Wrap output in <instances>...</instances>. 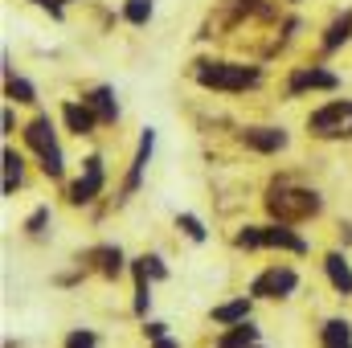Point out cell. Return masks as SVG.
<instances>
[{
	"label": "cell",
	"instance_id": "cell-1",
	"mask_svg": "<svg viewBox=\"0 0 352 348\" xmlns=\"http://www.w3.org/2000/svg\"><path fill=\"white\" fill-rule=\"evenodd\" d=\"M197 83L213 90H246L258 83V70L234 66V62H197Z\"/></svg>",
	"mask_w": 352,
	"mask_h": 348
},
{
	"label": "cell",
	"instance_id": "cell-2",
	"mask_svg": "<svg viewBox=\"0 0 352 348\" xmlns=\"http://www.w3.org/2000/svg\"><path fill=\"white\" fill-rule=\"evenodd\" d=\"M266 209H270L278 221H299V217L320 213V197L307 193V188H270Z\"/></svg>",
	"mask_w": 352,
	"mask_h": 348
},
{
	"label": "cell",
	"instance_id": "cell-3",
	"mask_svg": "<svg viewBox=\"0 0 352 348\" xmlns=\"http://www.w3.org/2000/svg\"><path fill=\"white\" fill-rule=\"evenodd\" d=\"M307 127H311V135H320V140H352V102H328L324 111H316L311 119H307Z\"/></svg>",
	"mask_w": 352,
	"mask_h": 348
},
{
	"label": "cell",
	"instance_id": "cell-4",
	"mask_svg": "<svg viewBox=\"0 0 352 348\" xmlns=\"http://www.w3.org/2000/svg\"><path fill=\"white\" fill-rule=\"evenodd\" d=\"M234 242H238L242 250H258V246H283V250H295V254L307 250V242H303L299 234H291L287 226H250V230H242Z\"/></svg>",
	"mask_w": 352,
	"mask_h": 348
},
{
	"label": "cell",
	"instance_id": "cell-5",
	"mask_svg": "<svg viewBox=\"0 0 352 348\" xmlns=\"http://www.w3.org/2000/svg\"><path fill=\"white\" fill-rule=\"evenodd\" d=\"M25 144L41 156V168H45V173L62 176V148H58V140H54L50 119H33V123L25 127Z\"/></svg>",
	"mask_w": 352,
	"mask_h": 348
},
{
	"label": "cell",
	"instance_id": "cell-6",
	"mask_svg": "<svg viewBox=\"0 0 352 348\" xmlns=\"http://www.w3.org/2000/svg\"><path fill=\"white\" fill-rule=\"evenodd\" d=\"M295 270H287V266H270L263 270L258 279H254V287H250V295H258V299H283V295H291L295 291Z\"/></svg>",
	"mask_w": 352,
	"mask_h": 348
},
{
	"label": "cell",
	"instance_id": "cell-7",
	"mask_svg": "<svg viewBox=\"0 0 352 348\" xmlns=\"http://www.w3.org/2000/svg\"><path fill=\"white\" fill-rule=\"evenodd\" d=\"M98 188H102V160L90 156L87 164H82V176H78L74 188H70V201H74V205H87V201L98 197Z\"/></svg>",
	"mask_w": 352,
	"mask_h": 348
},
{
	"label": "cell",
	"instance_id": "cell-8",
	"mask_svg": "<svg viewBox=\"0 0 352 348\" xmlns=\"http://www.w3.org/2000/svg\"><path fill=\"white\" fill-rule=\"evenodd\" d=\"M336 87V74H328V70H295L291 74V94H299V90H332Z\"/></svg>",
	"mask_w": 352,
	"mask_h": 348
},
{
	"label": "cell",
	"instance_id": "cell-9",
	"mask_svg": "<svg viewBox=\"0 0 352 348\" xmlns=\"http://www.w3.org/2000/svg\"><path fill=\"white\" fill-rule=\"evenodd\" d=\"M254 152H283L287 148V131H278V127H254V131H246L242 135Z\"/></svg>",
	"mask_w": 352,
	"mask_h": 348
},
{
	"label": "cell",
	"instance_id": "cell-10",
	"mask_svg": "<svg viewBox=\"0 0 352 348\" xmlns=\"http://www.w3.org/2000/svg\"><path fill=\"white\" fill-rule=\"evenodd\" d=\"M87 107L98 115V123H115V119H119V107H115V94H111V87H98L87 98Z\"/></svg>",
	"mask_w": 352,
	"mask_h": 348
},
{
	"label": "cell",
	"instance_id": "cell-11",
	"mask_svg": "<svg viewBox=\"0 0 352 348\" xmlns=\"http://www.w3.org/2000/svg\"><path fill=\"white\" fill-rule=\"evenodd\" d=\"M324 266H328L332 287H336L340 295H352V270H349V262L340 259V254H328V259H324Z\"/></svg>",
	"mask_w": 352,
	"mask_h": 348
},
{
	"label": "cell",
	"instance_id": "cell-12",
	"mask_svg": "<svg viewBox=\"0 0 352 348\" xmlns=\"http://www.w3.org/2000/svg\"><path fill=\"white\" fill-rule=\"evenodd\" d=\"M62 115H66V123H70V131H78V135H87L90 127L98 123V115H94L90 107H78V102H66V107H62Z\"/></svg>",
	"mask_w": 352,
	"mask_h": 348
},
{
	"label": "cell",
	"instance_id": "cell-13",
	"mask_svg": "<svg viewBox=\"0 0 352 348\" xmlns=\"http://www.w3.org/2000/svg\"><path fill=\"white\" fill-rule=\"evenodd\" d=\"M254 340H258V328H250V320H242L234 332H226L217 340V348H254Z\"/></svg>",
	"mask_w": 352,
	"mask_h": 348
},
{
	"label": "cell",
	"instance_id": "cell-14",
	"mask_svg": "<svg viewBox=\"0 0 352 348\" xmlns=\"http://www.w3.org/2000/svg\"><path fill=\"white\" fill-rule=\"evenodd\" d=\"M324 348H352V328L344 320H328L324 324Z\"/></svg>",
	"mask_w": 352,
	"mask_h": 348
},
{
	"label": "cell",
	"instance_id": "cell-15",
	"mask_svg": "<svg viewBox=\"0 0 352 348\" xmlns=\"http://www.w3.org/2000/svg\"><path fill=\"white\" fill-rule=\"evenodd\" d=\"M349 37H352V12H344V17H336V21H332V29H328V37H324V50H328V54H332V50H340Z\"/></svg>",
	"mask_w": 352,
	"mask_h": 348
},
{
	"label": "cell",
	"instance_id": "cell-16",
	"mask_svg": "<svg viewBox=\"0 0 352 348\" xmlns=\"http://www.w3.org/2000/svg\"><path fill=\"white\" fill-rule=\"evenodd\" d=\"M152 144H156V135H152V131H144V140H140V152H135V164H131V176H127V193L140 184L144 164H148V156H152Z\"/></svg>",
	"mask_w": 352,
	"mask_h": 348
},
{
	"label": "cell",
	"instance_id": "cell-17",
	"mask_svg": "<svg viewBox=\"0 0 352 348\" xmlns=\"http://www.w3.org/2000/svg\"><path fill=\"white\" fill-rule=\"evenodd\" d=\"M250 316V299H234V303H226V307H213V320L217 324H238V320H246Z\"/></svg>",
	"mask_w": 352,
	"mask_h": 348
},
{
	"label": "cell",
	"instance_id": "cell-18",
	"mask_svg": "<svg viewBox=\"0 0 352 348\" xmlns=\"http://www.w3.org/2000/svg\"><path fill=\"white\" fill-rule=\"evenodd\" d=\"M21 184V156L16 152H4V197H12Z\"/></svg>",
	"mask_w": 352,
	"mask_h": 348
},
{
	"label": "cell",
	"instance_id": "cell-19",
	"mask_svg": "<svg viewBox=\"0 0 352 348\" xmlns=\"http://www.w3.org/2000/svg\"><path fill=\"white\" fill-rule=\"evenodd\" d=\"M123 17H127L131 25H144V21L152 17V0H127V8H123Z\"/></svg>",
	"mask_w": 352,
	"mask_h": 348
},
{
	"label": "cell",
	"instance_id": "cell-20",
	"mask_svg": "<svg viewBox=\"0 0 352 348\" xmlns=\"http://www.w3.org/2000/svg\"><path fill=\"white\" fill-rule=\"evenodd\" d=\"M94 259H102V274H119L123 270V254L119 250H94Z\"/></svg>",
	"mask_w": 352,
	"mask_h": 348
},
{
	"label": "cell",
	"instance_id": "cell-21",
	"mask_svg": "<svg viewBox=\"0 0 352 348\" xmlns=\"http://www.w3.org/2000/svg\"><path fill=\"white\" fill-rule=\"evenodd\" d=\"M8 94L16 98V102H33L37 94H33V87L25 83V78H8Z\"/></svg>",
	"mask_w": 352,
	"mask_h": 348
},
{
	"label": "cell",
	"instance_id": "cell-22",
	"mask_svg": "<svg viewBox=\"0 0 352 348\" xmlns=\"http://www.w3.org/2000/svg\"><path fill=\"white\" fill-rule=\"evenodd\" d=\"M180 230H184L192 242H201V238H205V230H201V221H197L192 213H180Z\"/></svg>",
	"mask_w": 352,
	"mask_h": 348
},
{
	"label": "cell",
	"instance_id": "cell-23",
	"mask_svg": "<svg viewBox=\"0 0 352 348\" xmlns=\"http://www.w3.org/2000/svg\"><path fill=\"white\" fill-rule=\"evenodd\" d=\"M140 266H144V274H152V279H164V274H168L160 259H140Z\"/></svg>",
	"mask_w": 352,
	"mask_h": 348
},
{
	"label": "cell",
	"instance_id": "cell-24",
	"mask_svg": "<svg viewBox=\"0 0 352 348\" xmlns=\"http://www.w3.org/2000/svg\"><path fill=\"white\" fill-rule=\"evenodd\" d=\"M66 348H94V336H90V332H74V336L66 340Z\"/></svg>",
	"mask_w": 352,
	"mask_h": 348
},
{
	"label": "cell",
	"instance_id": "cell-25",
	"mask_svg": "<svg viewBox=\"0 0 352 348\" xmlns=\"http://www.w3.org/2000/svg\"><path fill=\"white\" fill-rule=\"evenodd\" d=\"M50 221V209H37L33 217H29V234H41V226Z\"/></svg>",
	"mask_w": 352,
	"mask_h": 348
},
{
	"label": "cell",
	"instance_id": "cell-26",
	"mask_svg": "<svg viewBox=\"0 0 352 348\" xmlns=\"http://www.w3.org/2000/svg\"><path fill=\"white\" fill-rule=\"evenodd\" d=\"M37 4H41V8H50L54 17H62V0H37Z\"/></svg>",
	"mask_w": 352,
	"mask_h": 348
},
{
	"label": "cell",
	"instance_id": "cell-27",
	"mask_svg": "<svg viewBox=\"0 0 352 348\" xmlns=\"http://www.w3.org/2000/svg\"><path fill=\"white\" fill-rule=\"evenodd\" d=\"M148 336L152 340H164V324H148Z\"/></svg>",
	"mask_w": 352,
	"mask_h": 348
},
{
	"label": "cell",
	"instance_id": "cell-28",
	"mask_svg": "<svg viewBox=\"0 0 352 348\" xmlns=\"http://www.w3.org/2000/svg\"><path fill=\"white\" fill-rule=\"evenodd\" d=\"M156 348H176L173 340H156Z\"/></svg>",
	"mask_w": 352,
	"mask_h": 348
}]
</instances>
